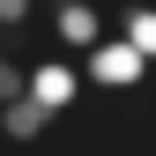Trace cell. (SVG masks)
Masks as SVG:
<instances>
[{"label": "cell", "instance_id": "5b68a950", "mask_svg": "<svg viewBox=\"0 0 156 156\" xmlns=\"http://www.w3.org/2000/svg\"><path fill=\"white\" fill-rule=\"evenodd\" d=\"M119 30H126L134 45H141L149 60H156V0H141V8H126V15H119Z\"/></svg>", "mask_w": 156, "mask_h": 156}, {"label": "cell", "instance_id": "7a4b0ae2", "mask_svg": "<svg viewBox=\"0 0 156 156\" xmlns=\"http://www.w3.org/2000/svg\"><path fill=\"white\" fill-rule=\"evenodd\" d=\"M82 89H89V74H82V67H67L60 52L30 67V97H37V104H52V119H60V112H67V104H74Z\"/></svg>", "mask_w": 156, "mask_h": 156}, {"label": "cell", "instance_id": "8992f818", "mask_svg": "<svg viewBox=\"0 0 156 156\" xmlns=\"http://www.w3.org/2000/svg\"><path fill=\"white\" fill-rule=\"evenodd\" d=\"M8 97H30V67H15V60L0 67V104H8Z\"/></svg>", "mask_w": 156, "mask_h": 156}, {"label": "cell", "instance_id": "6da1fadb", "mask_svg": "<svg viewBox=\"0 0 156 156\" xmlns=\"http://www.w3.org/2000/svg\"><path fill=\"white\" fill-rule=\"evenodd\" d=\"M82 74H89V89H141V82H156V60L119 30V37H97L82 52Z\"/></svg>", "mask_w": 156, "mask_h": 156}, {"label": "cell", "instance_id": "277c9868", "mask_svg": "<svg viewBox=\"0 0 156 156\" xmlns=\"http://www.w3.org/2000/svg\"><path fill=\"white\" fill-rule=\"evenodd\" d=\"M0 119H8L15 141H37V134H45V119H52V104H37V97H8V104H0Z\"/></svg>", "mask_w": 156, "mask_h": 156}, {"label": "cell", "instance_id": "3957f363", "mask_svg": "<svg viewBox=\"0 0 156 156\" xmlns=\"http://www.w3.org/2000/svg\"><path fill=\"white\" fill-rule=\"evenodd\" d=\"M52 37H60V52H89L104 37V8L97 0H52Z\"/></svg>", "mask_w": 156, "mask_h": 156}, {"label": "cell", "instance_id": "52a82bcc", "mask_svg": "<svg viewBox=\"0 0 156 156\" xmlns=\"http://www.w3.org/2000/svg\"><path fill=\"white\" fill-rule=\"evenodd\" d=\"M30 8H37V0H0V30H23Z\"/></svg>", "mask_w": 156, "mask_h": 156}]
</instances>
